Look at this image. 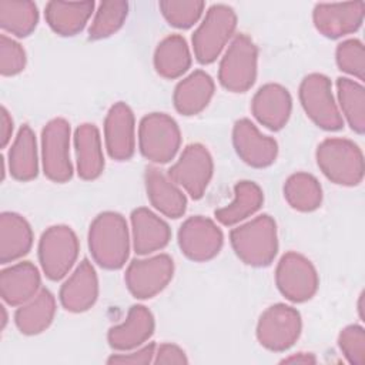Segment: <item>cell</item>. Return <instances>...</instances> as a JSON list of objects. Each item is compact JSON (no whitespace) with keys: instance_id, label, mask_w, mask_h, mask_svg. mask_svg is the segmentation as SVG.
<instances>
[{"instance_id":"cell-1","label":"cell","mask_w":365,"mask_h":365,"mask_svg":"<svg viewBox=\"0 0 365 365\" xmlns=\"http://www.w3.org/2000/svg\"><path fill=\"white\" fill-rule=\"evenodd\" d=\"M88 250L101 268L124 267L130 254V235L124 217L114 211L98 214L90 224Z\"/></svg>"},{"instance_id":"cell-2","label":"cell","mask_w":365,"mask_h":365,"mask_svg":"<svg viewBox=\"0 0 365 365\" xmlns=\"http://www.w3.org/2000/svg\"><path fill=\"white\" fill-rule=\"evenodd\" d=\"M230 241L237 257L251 267L269 265L278 251L277 224L262 214L231 230Z\"/></svg>"},{"instance_id":"cell-3","label":"cell","mask_w":365,"mask_h":365,"mask_svg":"<svg viewBox=\"0 0 365 365\" xmlns=\"http://www.w3.org/2000/svg\"><path fill=\"white\" fill-rule=\"evenodd\" d=\"M315 157L319 170L335 184L354 187L364 178V155L351 140L325 138L317 147Z\"/></svg>"},{"instance_id":"cell-4","label":"cell","mask_w":365,"mask_h":365,"mask_svg":"<svg viewBox=\"0 0 365 365\" xmlns=\"http://www.w3.org/2000/svg\"><path fill=\"white\" fill-rule=\"evenodd\" d=\"M237 27V14L227 4H212L192 34L197 61L211 64L221 54Z\"/></svg>"},{"instance_id":"cell-5","label":"cell","mask_w":365,"mask_h":365,"mask_svg":"<svg viewBox=\"0 0 365 365\" xmlns=\"http://www.w3.org/2000/svg\"><path fill=\"white\" fill-rule=\"evenodd\" d=\"M258 50L247 34H237L225 50L218 70L221 86L232 93H244L257 78Z\"/></svg>"},{"instance_id":"cell-6","label":"cell","mask_w":365,"mask_h":365,"mask_svg":"<svg viewBox=\"0 0 365 365\" xmlns=\"http://www.w3.org/2000/svg\"><path fill=\"white\" fill-rule=\"evenodd\" d=\"M181 144V133L175 120L164 113H151L141 118L138 145L144 158L155 164L171 161Z\"/></svg>"},{"instance_id":"cell-7","label":"cell","mask_w":365,"mask_h":365,"mask_svg":"<svg viewBox=\"0 0 365 365\" xmlns=\"http://www.w3.org/2000/svg\"><path fill=\"white\" fill-rule=\"evenodd\" d=\"M78 255V240L68 225L48 227L38 241V261L51 281L64 278Z\"/></svg>"},{"instance_id":"cell-8","label":"cell","mask_w":365,"mask_h":365,"mask_svg":"<svg viewBox=\"0 0 365 365\" xmlns=\"http://www.w3.org/2000/svg\"><path fill=\"white\" fill-rule=\"evenodd\" d=\"M299 101L305 114L319 128L327 131L342 128L344 120L332 96L331 80L327 76L308 74L299 86Z\"/></svg>"},{"instance_id":"cell-9","label":"cell","mask_w":365,"mask_h":365,"mask_svg":"<svg viewBox=\"0 0 365 365\" xmlns=\"http://www.w3.org/2000/svg\"><path fill=\"white\" fill-rule=\"evenodd\" d=\"M301 329L299 312L289 305L275 304L261 314L257 324V339L264 348L282 352L297 342Z\"/></svg>"},{"instance_id":"cell-10","label":"cell","mask_w":365,"mask_h":365,"mask_svg":"<svg viewBox=\"0 0 365 365\" xmlns=\"http://www.w3.org/2000/svg\"><path fill=\"white\" fill-rule=\"evenodd\" d=\"M275 284L287 299L305 302L315 295L319 278L315 267L307 257L289 251L281 257L277 265Z\"/></svg>"},{"instance_id":"cell-11","label":"cell","mask_w":365,"mask_h":365,"mask_svg":"<svg viewBox=\"0 0 365 365\" xmlns=\"http://www.w3.org/2000/svg\"><path fill=\"white\" fill-rule=\"evenodd\" d=\"M41 163L44 175L54 182L73 177L70 160V124L64 118L50 120L41 131Z\"/></svg>"},{"instance_id":"cell-12","label":"cell","mask_w":365,"mask_h":365,"mask_svg":"<svg viewBox=\"0 0 365 365\" xmlns=\"http://www.w3.org/2000/svg\"><path fill=\"white\" fill-rule=\"evenodd\" d=\"M214 171V163L210 151L198 143L188 144L177 163L170 167V178L182 187L191 198L198 200L204 195Z\"/></svg>"},{"instance_id":"cell-13","label":"cell","mask_w":365,"mask_h":365,"mask_svg":"<svg viewBox=\"0 0 365 365\" xmlns=\"http://www.w3.org/2000/svg\"><path fill=\"white\" fill-rule=\"evenodd\" d=\"M173 274V258L167 254H158L150 258L133 259L125 269L124 281L133 297L147 299L161 292L171 281Z\"/></svg>"},{"instance_id":"cell-14","label":"cell","mask_w":365,"mask_h":365,"mask_svg":"<svg viewBox=\"0 0 365 365\" xmlns=\"http://www.w3.org/2000/svg\"><path fill=\"white\" fill-rule=\"evenodd\" d=\"M222 232L210 218L195 215L187 218L178 230V247L191 261L212 259L222 247Z\"/></svg>"},{"instance_id":"cell-15","label":"cell","mask_w":365,"mask_h":365,"mask_svg":"<svg viewBox=\"0 0 365 365\" xmlns=\"http://www.w3.org/2000/svg\"><path fill=\"white\" fill-rule=\"evenodd\" d=\"M364 1L319 3L315 4L312 11L314 26L328 38H338L356 31L364 21Z\"/></svg>"},{"instance_id":"cell-16","label":"cell","mask_w":365,"mask_h":365,"mask_svg":"<svg viewBox=\"0 0 365 365\" xmlns=\"http://www.w3.org/2000/svg\"><path fill=\"white\" fill-rule=\"evenodd\" d=\"M232 144L238 157L248 165L264 168L271 165L278 154L274 138L264 135L248 118H241L232 128Z\"/></svg>"},{"instance_id":"cell-17","label":"cell","mask_w":365,"mask_h":365,"mask_svg":"<svg viewBox=\"0 0 365 365\" xmlns=\"http://www.w3.org/2000/svg\"><path fill=\"white\" fill-rule=\"evenodd\" d=\"M104 140L108 155L117 161L130 160L135 150L134 114L131 108L118 101L110 107L104 120Z\"/></svg>"},{"instance_id":"cell-18","label":"cell","mask_w":365,"mask_h":365,"mask_svg":"<svg viewBox=\"0 0 365 365\" xmlns=\"http://www.w3.org/2000/svg\"><path fill=\"white\" fill-rule=\"evenodd\" d=\"M292 108V98L289 91L275 83L264 84L254 94L251 101V111L254 117L267 128L277 131L281 130L289 115Z\"/></svg>"},{"instance_id":"cell-19","label":"cell","mask_w":365,"mask_h":365,"mask_svg":"<svg viewBox=\"0 0 365 365\" xmlns=\"http://www.w3.org/2000/svg\"><path fill=\"white\" fill-rule=\"evenodd\" d=\"M60 302L70 312L90 309L98 297V278L88 259H83L60 288Z\"/></svg>"},{"instance_id":"cell-20","label":"cell","mask_w":365,"mask_h":365,"mask_svg":"<svg viewBox=\"0 0 365 365\" xmlns=\"http://www.w3.org/2000/svg\"><path fill=\"white\" fill-rule=\"evenodd\" d=\"M154 325V317L147 307L133 305L125 319L108 329L107 341L117 351H131L151 338Z\"/></svg>"},{"instance_id":"cell-21","label":"cell","mask_w":365,"mask_h":365,"mask_svg":"<svg viewBox=\"0 0 365 365\" xmlns=\"http://www.w3.org/2000/svg\"><path fill=\"white\" fill-rule=\"evenodd\" d=\"M40 272L30 261L17 262L0 272V295L11 307H20L33 298L40 288Z\"/></svg>"},{"instance_id":"cell-22","label":"cell","mask_w":365,"mask_h":365,"mask_svg":"<svg viewBox=\"0 0 365 365\" xmlns=\"http://www.w3.org/2000/svg\"><path fill=\"white\" fill-rule=\"evenodd\" d=\"M133 248L138 255H148L164 248L171 231L168 224L148 208H135L131 212Z\"/></svg>"},{"instance_id":"cell-23","label":"cell","mask_w":365,"mask_h":365,"mask_svg":"<svg viewBox=\"0 0 365 365\" xmlns=\"http://www.w3.org/2000/svg\"><path fill=\"white\" fill-rule=\"evenodd\" d=\"M145 190L151 205L170 218H180L187 210V198L178 185L155 167L145 171Z\"/></svg>"},{"instance_id":"cell-24","label":"cell","mask_w":365,"mask_h":365,"mask_svg":"<svg viewBox=\"0 0 365 365\" xmlns=\"http://www.w3.org/2000/svg\"><path fill=\"white\" fill-rule=\"evenodd\" d=\"M214 80L202 70H195L182 78L174 88L173 101L175 110L182 115L201 113L214 96Z\"/></svg>"},{"instance_id":"cell-25","label":"cell","mask_w":365,"mask_h":365,"mask_svg":"<svg viewBox=\"0 0 365 365\" xmlns=\"http://www.w3.org/2000/svg\"><path fill=\"white\" fill-rule=\"evenodd\" d=\"M94 1L53 0L46 4V21L50 29L60 36H76L87 24L94 11Z\"/></svg>"},{"instance_id":"cell-26","label":"cell","mask_w":365,"mask_h":365,"mask_svg":"<svg viewBox=\"0 0 365 365\" xmlns=\"http://www.w3.org/2000/svg\"><path fill=\"white\" fill-rule=\"evenodd\" d=\"M74 148L77 158V173L83 180H96L104 170V155L98 128L84 123L74 133Z\"/></svg>"},{"instance_id":"cell-27","label":"cell","mask_w":365,"mask_h":365,"mask_svg":"<svg viewBox=\"0 0 365 365\" xmlns=\"http://www.w3.org/2000/svg\"><path fill=\"white\" fill-rule=\"evenodd\" d=\"M33 245V231L24 217L16 212L0 215V262L7 264L24 257Z\"/></svg>"},{"instance_id":"cell-28","label":"cell","mask_w":365,"mask_h":365,"mask_svg":"<svg viewBox=\"0 0 365 365\" xmlns=\"http://www.w3.org/2000/svg\"><path fill=\"white\" fill-rule=\"evenodd\" d=\"M54 314L56 299L48 289L41 288L33 298L17 308L14 322L21 334L37 335L50 327Z\"/></svg>"},{"instance_id":"cell-29","label":"cell","mask_w":365,"mask_h":365,"mask_svg":"<svg viewBox=\"0 0 365 365\" xmlns=\"http://www.w3.org/2000/svg\"><path fill=\"white\" fill-rule=\"evenodd\" d=\"M9 171L14 180L30 181L37 177L38 157L33 130L24 124L20 127L9 151Z\"/></svg>"},{"instance_id":"cell-30","label":"cell","mask_w":365,"mask_h":365,"mask_svg":"<svg viewBox=\"0 0 365 365\" xmlns=\"http://www.w3.org/2000/svg\"><path fill=\"white\" fill-rule=\"evenodd\" d=\"M262 202L264 194L258 184L248 180L238 181L234 187V200L228 205L215 210L214 215L222 225H234L255 214Z\"/></svg>"},{"instance_id":"cell-31","label":"cell","mask_w":365,"mask_h":365,"mask_svg":"<svg viewBox=\"0 0 365 365\" xmlns=\"http://www.w3.org/2000/svg\"><path fill=\"white\" fill-rule=\"evenodd\" d=\"M191 66V54L185 38L171 34L163 38L154 51V68L164 78H177Z\"/></svg>"},{"instance_id":"cell-32","label":"cell","mask_w":365,"mask_h":365,"mask_svg":"<svg viewBox=\"0 0 365 365\" xmlns=\"http://www.w3.org/2000/svg\"><path fill=\"white\" fill-rule=\"evenodd\" d=\"M284 197L294 210L309 212L321 205L322 188L312 174L294 173L284 184Z\"/></svg>"},{"instance_id":"cell-33","label":"cell","mask_w":365,"mask_h":365,"mask_svg":"<svg viewBox=\"0 0 365 365\" xmlns=\"http://www.w3.org/2000/svg\"><path fill=\"white\" fill-rule=\"evenodd\" d=\"M38 23V10L33 1L27 0H1L0 1V27L17 37L31 34Z\"/></svg>"},{"instance_id":"cell-34","label":"cell","mask_w":365,"mask_h":365,"mask_svg":"<svg viewBox=\"0 0 365 365\" xmlns=\"http://www.w3.org/2000/svg\"><path fill=\"white\" fill-rule=\"evenodd\" d=\"M338 101L344 117L346 118L349 127L358 133L365 131V88L362 84L339 77L336 80Z\"/></svg>"},{"instance_id":"cell-35","label":"cell","mask_w":365,"mask_h":365,"mask_svg":"<svg viewBox=\"0 0 365 365\" xmlns=\"http://www.w3.org/2000/svg\"><path fill=\"white\" fill-rule=\"evenodd\" d=\"M128 14V3L124 0L101 1L94 14L88 29L91 40H101L110 37L121 29Z\"/></svg>"},{"instance_id":"cell-36","label":"cell","mask_w":365,"mask_h":365,"mask_svg":"<svg viewBox=\"0 0 365 365\" xmlns=\"http://www.w3.org/2000/svg\"><path fill=\"white\" fill-rule=\"evenodd\" d=\"M158 7L170 26L190 29L201 17L205 3L201 0H163Z\"/></svg>"},{"instance_id":"cell-37","label":"cell","mask_w":365,"mask_h":365,"mask_svg":"<svg viewBox=\"0 0 365 365\" xmlns=\"http://www.w3.org/2000/svg\"><path fill=\"white\" fill-rule=\"evenodd\" d=\"M336 64L341 71L359 80L365 78V51L364 44L356 38H349L338 44L335 51Z\"/></svg>"},{"instance_id":"cell-38","label":"cell","mask_w":365,"mask_h":365,"mask_svg":"<svg viewBox=\"0 0 365 365\" xmlns=\"http://www.w3.org/2000/svg\"><path fill=\"white\" fill-rule=\"evenodd\" d=\"M338 346L349 364H365V331L361 325L345 327L339 332Z\"/></svg>"},{"instance_id":"cell-39","label":"cell","mask_w":365,"mask_h":365,"mask_svg":"<svg viewBox=\"0 0 365 365\" xmlns=\"http://www.w3.org/2000/svg\"><path fill=\"white\" fill-rule=\"evenodd\" d=\"M26 67V51L13 38L0 36V73L4 77L16 76Z\"/></svg>"},{"instance_id":"cell-40","label":"cell","mask_w":365,"mask_h":365,"mask_svg":"<svg viewBox=\"0 0 365 365\" xmlns=\"http://www.w3.org/2000/svg\"><path fill=\"white\" fill-rule=\"evenodd\" d=\"M155 345L148 344L130 354H115L107 359V364H130V365H148L154 361Z\"/></svg>"},{"instance_id":"cell-41","label":"cell","mask_w":365,"mask_h":365,"mask_svg":"<svg viewBox=\"0 0 365 365\" xmlns=\"http://www.w3.org/2000/svg\"><path fill=\"white\" fill-rule=\"evenodd\" d=\"M154 364L164 365V364H187V355L185 352L174 344H161L155 349L154 355Z\"/></svg>"},{"instance_id":"cell-42","label":"cell","mask_w":365,"mask_h":365,"mask_svg":"<svg viewBox=\"0 0 365 365\" xmlns=\"http://www.w3.org/2000/svg\"><path fill=\"white\" fill-rule=\"evenodd\" d=\"M11 133H13V120L6 110V107H1L0 110V145L4 148L9 141L11 140Z\"/></svg>"},{"instance_id":"cell-43","label":"cell","mask_w":365,"mask_h":365,"mask_svg":"<svg viewBox=\"0 0 365 365\" xmlns=\"http://www.w3.org/2000/svg\"><path fill=\"white\" fill-rule=\"evenodd\" d=\"M282 364H315L317 359L312 354H307V352H298L295 355H291L288 358H284L281 361Z\"/></svg>"},{"instance_id":"cell-44","label":"cell","mask_w":365,"mask_h":365,"mask_svg":"<svg viewBox=\"0 0 365 365\" xmlns=\"http://www.w3.org/2000/svg\"><path fill=\"white\" fill-rule=\"evenodd\" d=\"M362 299H364V294H361L359 301H358V311H359V317L364 321V305H362Z\"/></svg>"},{"instance_id":"cell-45","label":"cell","mask_w":365,"mask_h":365,"mask_svg":"<svg viewBox=\"0 0 365 365\" xmlns=\"http://www.w3.org/2000/svg\"><path fill=\"white\" fill-rule=\"evenodd\" d=\"M1 312H3V319H1V328L6 327V322H7V314H6V308L1 307Z\"/></svg>"}]
</instances>
